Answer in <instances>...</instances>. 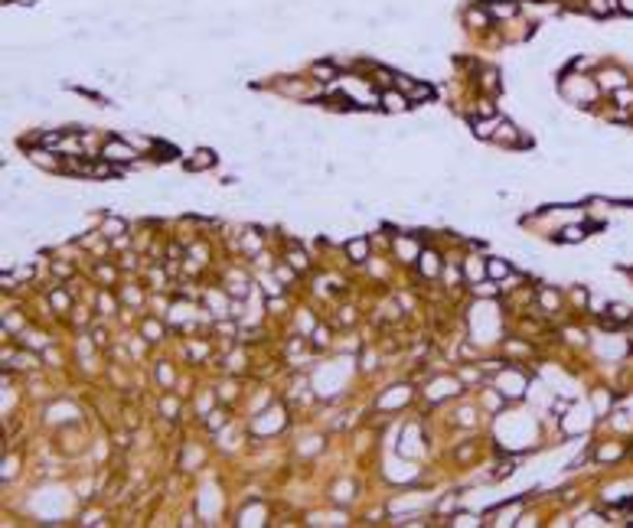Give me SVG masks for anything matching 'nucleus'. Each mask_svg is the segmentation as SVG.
<instances>
[{
  "label": "nucleus",
  "mask_w": 633,
  "mask_h": 528,
  "mask_svg": "<svg viewBox=\"0 0 633 528\" xmlns=\"http://www.w3.org/2000/svg\"><path fill=\"white\" fill-rule=\"evenodd\" d=\"M101 154L111 160V163H131V160H134V147H128V144H121V141H108Z\"/></svg>",
  "instance_id": "nucleus-1"
},
{
  "label": "nucleus",
  "mask_w": 633,
  "mask_h": 528,
  "mask_svg": "<svg viewBox=\"0 0 633 528\" xmlns=\"http://www.w3.org/2000/svg\"><path fill=\"white\" fill-rule=\"evenodd\" d=\"M493 137H496L499 144H506V147H522V144H526V137H519V130H516L513 124H499Z\"/></svg>",
  "instance_id": "nucleus-2"
},
{
  "label": "nucleus",
  "mask_w": 633,
  "mask_h": 528,
  "mask_svg": "<svg viewBox=\"0 0 633 528\" xmlns=\"http://www.w3.org/2000/svg\"><path fill=\"white\" fill-rule=\"evenodd\" d=\"M382 105H385V111H402L408 105V98H405V95H395V92H382Z\"/></svg>",
  "instance_id": "nucleus-3"
},
{
  "label": "nucleus",
  "mask_w": 633,
  "mask_h": 528,
  "mask_svg": "<svg viewBox=\"0 0 633 528\" xmlns=\"http://www.w3.org/2000/svg\"><path fill=\"white\" fill-rule=\"evenodd\" d=\"M212 160H216L212 150H196V157L189 160V170H206V166H212Z\"/></svg>",
  "instance_id": "nucleus-4"
},
{
  "label": "nucleus",
  "mask_w": 633,
  "mask_h": 528,
  "mask_svg": "<svg viewBox=\"0 0 633 528\" xmlns=\"http://www.w3.org/2000/svg\"><path fill=\"white\" fill-rule=\"evenodd\" d=\"M588 10L594 13V17H607V13L614 10V0H588Z\"/></svg>",
  "instance_id": "nucleus-5"
},
{
  "label": "nucleus",
  "mask_w": 633,
  "mask_h": 528,
  "mask_svg": "<svg viewBox=\"0 0 633 528\" xmlns=\"http://www.w3.org/2000/svg\"><path fill=\"white\" fill-rule=\"evenodd\" d=\"M493 127H496V117H490V121H473V134L477 137H493L496 134Z\"/></svg>",
  "instance_id": "nucleus-6"
},
{
  "label": "nucleus",
  "mask_w": 633,
  "mask_h": 528,
  "mask_svg": "<svg viewBox=\"0 0 633 528\" xmlns=\"http://www.w3.org/2000/svg\"><path fill=\"white\" fill-rule=\"evenodd\" d=\"M346 251L353 254V261H366V241H362V238L349 241V245H346Z\"/></svg>",
  "instance_id": "nucleus-7"
},
{
  "label": "nucleus",
  "mask_w": 633,
  "mask_h": 528,
  "mask_svg": "<svg viewBox=\"0 0 633 528\" xmlns=\"http://www.w3.org/2000/svg\"><path fill=\"white\" fill-rule=\"evenodd\" d=\"M431 98V85H411L408 88V101H424Z\"/></svg>",
  "instance_id": "nucleus-8"
},
{
  "label": "nucleus",
  "mask_w": 633,
  "mask_h": 528,
  "mask_svg": "<svg viewBox=\"0 0 633 528\" xmlns=\"http://www.w3.org/2000/svg\"><path fill=\"white\" fill-rule=\"evenodd\" d=\"M313 72L320 75V82H333L336 79V72H333V65H313Z\"/></svg>",
  "instance_id": "nucleus-9"
},
{
  "label": "nucleus",
  "mask_w": 633,
  "mask_h": 528,
  "mask_svg": "<svg viewBox=\"0 0 633 528\" xmlns=\"http://www.w3.org/2000/svg\"><path fill=\"white\" fill-rule=\"evenodd\" d=\"M490 274H493V277L509 274V261H493V264H490Z\"/></svg>",
  "instance_id": "nucleus-10"
},
{
  "label": "nucleus",
  "mask_w": 633,
  "mask_h": 528,
  "mask_svg": "<svg viewBox=\"0 0 633 528\" xmlns=\"http://www.w3.org/2000/svg\"><path fill=\"white\" fill-rule=\"evenodd\" d=\"M513 10H516L513 4H493V13H496V17H509Z\"/></svg>",
  "instance_id": "nucleus-11"
},
{
  "label": "nucleus",
  "mask_w": 633,
  "mask_h": 528,
  "mask_svg": "<svg viewBox=\"0 0 633 528\" xmlns=\"http://www.w3.org/2000/svg\"><path fill=\"white\" fill-rule=\"evenodd\" d=\"M581 238H584V232H581V228H575V225L565 228V241H581Z\"/></svg>",
  "instance_id": "nucleus-12"
},
{
  "label": "nucleus",
  "mask_w": 633,
  "mask_h": 528,
  "mask_svg": "<svg viewBox=\"0 0 633 528\" xmlns=\"http://www.w3.org/2000/svg\"><path fill=\"white\" fill-rule=\"evenodd\" d=\"M470 23H490V17L483 10H470Z\"/></svg>",
  "instance_id": "nucleus-13"
},
{
  "label": "nucleus",
  "mask_w": 633,
  "mask_h": 528,
  "mask_svg": "<svg viewBox=\"0 0 633 528\" xmlns=\"http://www.w3.org/2000/svg\"><path fill=\"white\" fill-rule=\"evenodd\" d=\"M291 264H294V268H304V264H307V258H304L300 251H294V254H291Z\"/></svg>",
  "instance_id": "nucleus-14"
},
{
  "label": "nucleus",
  "mask_w": 633,
  "mask_h": 528,
  "mask_svg": "<svg viewBox=\"0 0 633 528\" xmlns=\"http://www.w3.org/2000/svg\"><path fill=\"white\" fill-rule=\"evenodd\" d=\"M421 261H424V271H431V274H434V261H437V258H434V254H424V258H421Z\"/></svg>",
  "instance_id": "nucleus-15"
},
{
  "label": "nucleus",
  "mask_w": 633,
  "mask_h": 528,
  "mask_svg": "<svg viewBox=\"0 0 633 528\" xmlns=\"http://www.w3.org/2000/svg\"><path fill=\"white\" fill-rule=\"evenodd\" d=\"M121 228H124V225H121V222H108V225H105V232L111 235V232H121Z\"/></svg>",
  "instance_id": "nucleus-16"
},
{
  "label": "nucleus",
  "mask_w": 633,
  "mask_h": 528,
  "mask_svg": "<svg viewBox=\"0 0 633 528\" xmlns=\"http://www.w3.org/2000/svg\"><path fill=\"white\" fill-rule=\"evenodd\" d=\"M52 303H56V307H62V310H66V297H62V294H52Z\"/></svg>",
  "instance_id": "nucleus-17"
},
{
  "label": "nucleus",
  "mask_w": 633,
  "mask_h": 528,
  "mask_svg": "<svg viewBox=\"0 0 633 528\" xmlns=\"http://www.w3.org/2000/svg\"><path fill=\"white\" fill-rule=\"evenodd\" d=\"M620 10L623 13H633V0H620Z\"/></svg>",
  "instance_id": "nucleus-18"
},
{
  "label": "nucleus",
  "mask_w": 633,
  "mask_h": 528,
  "mask_svg": "<svg viewBox=\"0 0 633 528\" xmlns=\"http://www.w3.org/2000/svg\"><path fill=\"white\" fill-rule=\"evenodd\" d=\"M20 4H33V0H20Z\"/></svg>",
  "instance_id": "nucleus-19"
}]
</instances>
